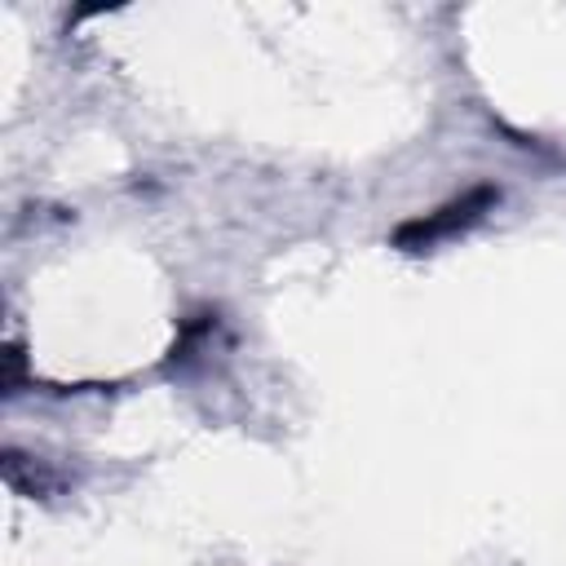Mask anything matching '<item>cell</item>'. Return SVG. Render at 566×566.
Listing matches in <instances>:
<instances>
[{
  "instance_id": "6da1fadb",
  "label": "cell",
  "mask_w": 566,
  "mask_h": 566,
  "mask_svg": "<svg viewBox=\"0 0 566 566\" xmlns=\"http://www.w3.org/2000/svg\"><path fill=\"white\" fill-rule=\"evenodd\" d=\"M482 203H491V190H473V195H464L460 203H451V208H442V217H429V221L420 217V221H411V226H402V230H398V243H407V248H420V243H433L438 234H451L455 226H464V221H473Z\"/></svg>"
}]
</instances>
